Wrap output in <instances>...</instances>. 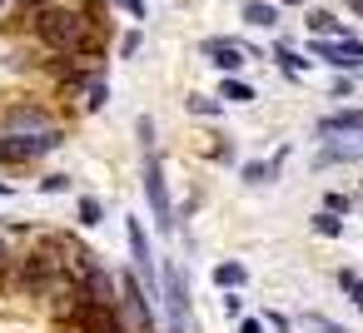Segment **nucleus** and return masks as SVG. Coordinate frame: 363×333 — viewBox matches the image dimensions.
Here are the masks:
<instances>
[{"label":"nucleus","instance_id":"f257e3e1","mask_svg":"<svg viewBox=\"0 0 363 333\" xmlns=\"http://www.w3.org/2000/svg\"><path fill=\"white\" fill-rule=\"evenodd\" d=\"M26 21H30V35L55 55H100L105 50V26L85 6H55V0H45Z\"/></svg>","mask_w":363,"mask_h":333},{"label":"nucleus","instance_id":"f03ea898","mask_svg":"<svg viewBox=\"0 0 363 333\" xmlns=\"http://www.w3.org/2000/svg\"><path fill=\"white\" fill-rule=\"evenodd\" d=\"M60 318H65V328H75V333H130L125 318H120V303L90 298V293H80L75 283L65 288V308H60Z\"/></svg>","mask_w":363,"mask_h":333},{"label":"nucleus","instance_id":"7ed1b4c3","mask_svg":"<svg viewBox=\"0 0 363 333\" xmlns=\"http://www.w3.org/2000/svg\"><path fill=\"white\" fill-rule=\"evenodd\" d=\"M11 278L21 293H50V288H70V273L60 269L55 249H30L21 259H11Z\"/></svg>","mask_w":363,"mask_h":333},{"label":"nucleus","instance_id":"20e7f679","mask_svg":"<svg viewBox=\"0 0 363 333\" xmlns=\"http://www.w3.org/2000/svg\"><path fill=\"white\" fill-rule=\"evenodd\" d=\"M145 149V159H140V169H145V199H150V214H155V229L160 234H174L179 224H174V204H169V184H164V164H160V154H155V145H140Z\"/></svg>","mask_w":363,"mask_h":333},{"label":"nucleus","instance_id":"39448f33","mask_svg":"<svg viewBox=\"0 0 363 333\" xmlns=\"http://www.w3.org/2000/svg\"><path fill=\"white\" fill-rule=\"evenodd\" d=\"M160 283H164L160 303H164L169 333H189V273H184L174 259H164V264H160Z\"/></svg>","mask_w":363,"mask_h":333},{"label":"nucleus","instance_id":"423d86ee","mask_svg":"<svg viewBox=\"0 0 363 333\" xmlns=\"http://www.w3.org/2000/svg\"><path fill=\"white\" fill-rule=\"evenodd\" d=\"M65 145V135L60 130H35V135H0V164H35V159H45V154H55Z\"/></svg>","mask_w":363,"mask_h":333},{"label":"nucleus","instance_id":"0eeeda50","mask_svg":"<svg viewBox=\"0 0 363 333\" xmlns=\"http://www.w3.org/2000/svg\"><path fill=\"white\" fill-rule=\"evenodd\" d=\"M308 55L333 65V70H363V40H328V35H308Z\"/></svg>","mask_w":363,"mask_h":333},{"label":"nucleus","instance_id":"6e6552de","mask_svg":"<svg viewBox=\"0 0 363 333\" xmlns=\"http://www.w3.org/2000/svg\"><path fill=\"white\" fill-rule=\"evenodd\" d=\"M199 55L214 65V70H224V75H239L244 70V60L254 55L244 40H229V35H209V40H199Z\"/></svg>","mask_w":363,"mask_h":333},{"label":"nucleus","instance_id":"1a4fd4ad","mask_svg":"<svg viewBox=\"0 0 363 333\" xmlns=\"http://www.w3.org/2000/svg\"><path fill=\"white\" fill-rule=\"evenodd\" d=\"M120 288H125L120 308L135 318V328H140V333H150V328H155V298H150V288L140 283V273H130V269H125V273H120Z\"/></svg>","mask_w":363,"mask_h":333},{"label":"nucleus","instance_id":"9d476101","mask_svg":"<svg viewBox=\"0 0 363 333\" xmlns=\"http://www.w3.org/2000/svg\"><path fill=\"white\" fill-rule=\"evenodd\" d=\"M6 130L11 135H35V130H55L45 105H11L6 110Z\"/></svg>","mask_w":363,"mask_h":333},{"label":"nucleus","instance_id":"9b49d317","mask_svg":"<svg viewBox=\"0 0 363 333\" xmlns=\"http://www.w3.org/2000/svg\"><path fill=\"white\" fill-rule=\"evenodd\" d=\"M323 140H333V135H363V110L353 105V110H333V115H323L318 125H313Z\"/></svg>","mask_w":363,"mask_h":333},{"label":"nucleus","instance_id":"f8f14e48","mask_svg":"<svg viewBox=\"0 0 363 333\" xmlns=\"http://www.w3.org/2000/svg\"><path fill=\"white\" fill-rule=\"evenodd\" d=\"M303 30H308V35H328V40H353V30H348L333 11H308V16H303Z\"/></svg>","mask_w":363,"mask_h":333},{"label":"nucleus","instance_id":"ddd939ff","mask_svg":"<svg viewBox=\"0 0 363 333\" xmlns=\"http://www.w3.org/2000/svg\"><path fill=\"white\" fill-rule=\"evenodd\" d=\"M358 159H363V140H358V145H353V140H348V145H323V149L313 154V169H328V164H358Z\"/></svg>","mask_w":363,"mask_h":333},{"label":"nucleus","instance_id":"4468645a","mask_svg":"<svg viewBox=\"0 0 363 333\" xmlns=\"http://www.w3.org/2000/svg\"><path fill=\"white\" fill-rule=\"evenodd\" d=\"M244 21L254 30H279V0H249L244 6Z\"/></svg>","mask_w":363,"mask_h":333},{"label":"nucleus","instance_id":"2eb2a0df","mask_svg":"<svg viewBox=\"0 0 363 333\" xmlns=\"http://www.w3.org/2000/svg\"><path fill=\"white\" fill-rule=\"evenodd\" d=\"M269 55H274V60H279V70H284V75H289V80H298V75H303V70H308V65H313V55H294V50H289V45H284V40H274V50H269Z\"/></svg>","mask_w":363,"mask_h":333},{"label":"nucleus","instance_id":"dca6fc26","mask_svg":"<svg viewBox=\"0 0 363 333\" xmlns=\"http://www.w3.org/2000/svg\"><path fill=\"white\" fill-rule=\"evenodd\" d=\"M75 224H80V229H100V224H105V204H100L95 194H80V199H75Z\"/></svg>","mask_w":363,"mask_h":333},{"label":"nucleus","instance_id":"f3484780","mask_svg":"<svg viewBox=\"0 0 363 333\" xmlns=\"http://www.w3.org/2000/svg\"><path fill=\"white\" fill-rule=\"evenodd\" d=\"M214 283H219V288H244V283H249V269H244L239 259H224V264H214Z\"/></svg>","mask_w":363,"mask_h":333},{"label":"nucleus","instance_id":"a211bd4d","mask_svg":"<svg viewBox=\"0 0 363 333\" xmlns=\"http://www.w3.org/2000/svg\"><path fill=\"white\" fill-rule=\"evenodd\" d=\"M219 100H224V105H249V100H254V85H249V80H239V75H224Z\"/></svg>","mask_w":363,"mask_h":333},{"label":"nucleus","instance_id":"6ab92c4d","mask_svg":"<svg viewBox=\"0 0 363 333\" xmlns=\"http://www.w3.org/2000/svg\"><path fill=\"white\" fill-rule=\"evenodd\" d=\"M184 110H189V115H204V120H219V115H224V100H219V95H199V90H194V95L184 100Z\"/></svg>","mask_w":363,"mask_h":333},{"label":"nucleus","instance_id":"aec40b11","mask_svg":"<svg viewBox=\"0 0 363 333\" xmlns=\"http://www.w3.org/2000/svg\"><path fill=\"white\" fill-rule=\"evenodd\" d=\"M308 224H313V234H323V239H338V234H343V214H333V209H318Z\"/></svg>","mask_w":363,"mask_h":333},{"label":"nucleus","instance_id":"412c9836","mask_svg":"<svg viewBox=\"0 0 363 333\" xmlns=\"http://www.w3.org/2000/svg\"><path fill=\"white\" fill-rule=\"evenodd\" d=\"M338 288L348 293V303L363 313V273H353V269H338Z\"/></svg>","mask_w":363,"mask_h":333},{"label":"nucleus","instance_id":"4be33fe9","mask_svg":"<svg viewBox=\"0 0 363 333\" xmlns=\"http://www.w3.org/2000/svg\"><path fill=\"white\" fill-rule=\"evenodd\" d=\"M105 100H110V85H105V75L85 80V110H105Z\"/></svg>","mask_w":363,"mask_h":333},{"label":"nucleus","instance_id":"5701e85b","mask_svg":"<svg viewBox=\"0 0 363 333\" xmlns=\"http://www.w3.org/2000/svg\"><path fill=\"white\" fill-rule=\"evenodd\" d=\"M303 328H308V333H348L343 323H333V318H323V313H303Z\"/></svg>","mask_w":363,"mask_h":333},{"label":"nucleus","instance_id":"b1692460","mask_svg":"<svg viewBox=\"0 0 363 333\" xmlns=\"http://www.w3.org/2000/svg\"><path fill=\"white\" fill-rule=\"evenodd\" d=\"M145 50V30H125V40H120V60H135Z\"/></svg>","mask_w":363,"mask_h":333},{"label":"nucleus","instance_id":"393cba45","mask_svg":"<svg viewBox=\"0 0 363 333\" xmlns=\"http://www.w3.org/2000/svg\"><path fill=\"white\" fill-rule=\"evenodd\" d=\"M239 174H244V184H269V159H249Z\"/></svg>","mask_w":363,"mask_h":333},{"label":"nucleus","instance_id":"a878e982","mask_svg":"<svg viewBox=\"0 0 363 333\" xmlns=\"http://www.w3.org/2000/svg\"><path fill=\"white\" fill-rule=\"evenodd\" d=\"M35 189H40V194H70L75 184H70V174H45V179H40Z\"/></svg>","mask_w":363,"mask_h":333},{"label":"nucleus","instance_id":"bb28decb","mask_svg":"<svg viewBox=\"0 0 363 333\" xmlns=\"http://www.w3.org/2000/svg\"><path fill=\"white\" fill-rule=\"evenodd\" d=\"M264 323H269L274 333H294V318H289V313H279V308H269V313H264Z\"/></svg>","mask_w":363,"mask_h":333},{"label":"nucleus","instance_id":"cd10ccee","mask_svg":"<svg viewBox=\"0 0 363 333\" xmlns=\"http://www.w3.org/2000/svg\"><path fill=\"white\" fill-rule=\"evenodd\" d=\"M224 313H229V318H244V298H239V288H224Z\"/></svg>","mask_w":363,"mask_h":333},{"label":"nucleus","instance_id":"c85d7f7f","mask_svg":"<svg viewBox=\"0 0 363 333\" xmlns=\"http://www.w3.org/2000/svg\"><path fill=\"white\" fill-rule=\"evenodd\" d=\"M323 209H333V214H348V209H353V199H348V194H328V199H323Z\"/></svg>","mask_w":363,"mask_h":333},{"label":"nucleus","instance_id":"c756f323","mask_svg":"<svg viewBox=\"0 0 363 333\" xmlns=\"http://www.w3.org/2000/svg\"><path fill=\"white\" fill-rule=\"evenodd\" d=\"M284 159H289V145H284V149H274V159H269V179H279V174H284Z\"/></svg>","mask_w":363,"mask_h":333},{"label":"nucleus","instance_id":"7c9ffc66","mask_svg":"<svg viewBox=\"0 0 363 333\" xmlns=\"http://www.w3.org/2000/svg\"><path fill=\"white\" fill-rule=\"evenodd\" d=\"M264 328H269L264 318H239V333H264Z\"/></svg>","mask_w":363,"mask_h":333},{"label":"nucleus","instance_id":"2f4dec72","mask_svg":"<svg viewBox=\"0 0 363 333\" xmlns=\"http://www.w3.org/2000/svg\"><path fill=\"white\" fill-rule=\"evenodd\" d=\"M0 273H11V249L0 244Z\"/></svg>","mask_w":363,"mask_h":333},{"label":"nucleus","instance_id":"473e14b6","mask_svg":"<svg viewBox=\"0 0 363 333\" xmlns=\"http://www.w3.org/2000/svg\"><path fill=\"white\" fill-rule=\"evenodd\" d=\"M120 6H125L130 16H145V6H140V0H120Z\"/></svg>","mask_w":363,"mask_h":333},{"label":"nucleus","instance_id":"72a5a7b5","mask_svg":"<svg viewBox=\"0 0 363 333\" xmlns=\"http://www.w3.org/2000/svg\"><path fill=\"white\" fill-rule=\"evenodd\" d=\"M348 11H353V16H363V0H348Z\"/></svg>","mask_w":363,"mask_h":333},{"label":"nucleus","instance_id":"f704fd0d","mask_svg":"<svg viewBox=\"0 0 363 333\" xmlns=\"http://www.w3.org/2000/svg\"><path fill=\"white\" fill-rule=\"evenodd\" d=\"M11 194H16V189H11V184H0V199H11Z\"/></svg>","mask_w":363,"mask_h":333},{"label":"nucleus","instance_id":"c9c22d12","mask_svg":"<svg viewBox=\"0 0 363 333\" xmlns=\"http://www.w3.org/2000/svg\"><path fill=\"white\" fill-rule=\"evenodd\" d=\"M279 6H303V0H279Z\"/></svg>","mask_w":363,"mask_h":333},{"label":"nucleus","instance_id":"e433bc0d","mask_svg":"<svg viewBox=\"0 0 363 333\" xmlns=\"http://www.w3.org/2000/svg\"><path fill=\"white\" fill-rule=\"evenodd\" d=\"M0 11H6V0H0Z\"/></svg>","mask_w":363,"mask_h":333}]
</instances>
